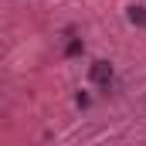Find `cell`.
Wrapping results in <instances>:
<instances>
[{
	"mask_svg": "<svg viewBox=\"0 0 146 146\" xmlns=\"http://www.w3.org/2000/svg\"><path fill=\"white\" fill-rule=\"evenodd\" d=\"M88 78H92L99 88H106V92H109V88H112V82H115V72H112V65H109V61H92Z\"/></svg>",
	"mask_w": 146,
	"mask_h": 146,
	"instance_id": "cell-1",
	"label": "cell"
},
{
	"mask_svg": "<svg viewBox=\"0 0 146 146\" xmlns=\"http://www.w3.org/2000/svg\"><path fill=\"white\" fill-rule=\"evenodd\" d=\"M126 17H129V24L146 27V7H129V10H126Z\"/></svg>",
	"mask_w": 146,
	"mask_h": 146,
	"instance_id": "cell-2",
	"label": "cell"
},
{
	"mask_svg": "<svg viewBox=\"0 0 146 146\" xmlns=\"http://www.w3.org/2000/svg\"><path fill=\"white\" fill-rule=\"evenodd\" d=\"M82 51H85V44H82L78 37H72V41H68V48H65V54H68V58H75V54H82Z\"/></svg>",
	"mask_w": 146,
	"mask_h": 146,
	"instance_id": "cell-3",
	"label": "cell"
},
{
	"mask_svg": "<svg viewBox=\"0 0 146 146\" xmlns=\"http://www.w3.org/2000/svg\"><path fill=\"white\" fill-rule=\"evenodd\" d=\"M75 106H78V109H88V106H92V95H88V92H78V95H75Z\"/></svg>",
	"mask_w": 146,
	"mask_h": 146,
	"instance_id": "cell-4",
	"label": "cell"
}]
</instances>
